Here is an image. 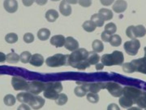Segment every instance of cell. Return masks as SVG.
<instances>
[{
    "mask_svg": "<svg viewBox=\"0 0 146 110\" xmlns=\"http://www.w3.org/2000/svg\"><path fill=\"white\" fill-rule=\"evenodd\" d=\"M123 95L124 96L130 98L131 100H133L134 104H136L137 100L142 95V91L140 89L133 87H125L123 88Z\"/></svg>",
    "mask_w": 146,
    "mask_h": 110,
    "instance_id": "obj_6",
    "label": "cell"
},
{
    "mask_svg": "<svg viewBox=\"0 0 146 110\" xmlns=\"http://www.w3.org/2000/svg\"><path fill=\"white\" fill-rule=\"evenodd\" d=\"M89 52L84 48L76 49L72 52L71 55H68V65L77 68L79 70H84L90 66L88 62Z\"/></svg>",
    "mask_w": 146,
    "mask_h": 110,
    "instance_id": "obj_1",
    "label": "cell"
},
{
    "mask_svg": "<svg viewBox=\"0 0 146 110\" xmlns=\"http://www.w3.org/2000/svg\"><path fill=\"white\" fill-rule=\"evenodd\" d=\"M95 24V25L98 27H102L104 25V22L105 21L103 20V18L102 16H100L98 13H96V14H94L93 16H91V20Z\"/></svg>",
    "mask_w": 146,
    "mask_h": 110,
    "instance_id": "obj_26",
    "label": "cell"
},
{
    "mask_svg": "<svg viewBox=\"0 0 146 110\" xmlns=\"http://www.w3.org/2000/svg\"><path fill=\"white\" fill-rule=\"evenodd\" d=\"M48 0H36V3L40 6H44L46 3H47Z\"/></svg>",
    "mask_w": 146,
    "mask_h": 110,
    "instance_id": "obj_47",
    "label": "cell"
},
{
    "mask_svg": "<svg viewBox=\"0 0 146 110\" xmlns=\"http://www.w3.org/2000/svg\"><path fill=\"white\" fill-rule=\"evenodd\" d=\"M78 3L83 7H89L92 5V0H78Z\"/></svg>",
    "mask_w": 146,
    "mask_h": 110,
    "instance_id": "obj_40",
    "label": "cell"
},
{
    "mask_svg": "<svg viewBox=\"0 0 146 110\" xmlns=\"http://www.w3.org/2000/svg\"><path fill=\"white\" fill-rule=\"evenodd\" d=\"M107 110H120L119 105L116 104H110L107 107Z\"/></svg>",
    "mask_w": 146,
    "mask_h": 110,
    "instance_id": "obj_42",
    "label": "cell"
},
{
    "mask_svg": "<svg viewBox=\"0 0 146 110\" xmlns=\"http://www.w3.org/2000/svg\"><path fill=\"white\" fill-rule=\"evenodd\" d=\"M35 1L36 0H22V3L25 7H30L33 4Z\"/></svg>",
    "mask_w": 146,
    "mask_h": 110,
    "instance_id": "obj_43",
    "label": "cell"
},
{
    "mask_svg": "<svg viewBox=\"0 0 146 110\" xmlns=\"http://www.w3.org/2000/svg\"><path fill=\"white\" fill-rule=\"evenodd\" d=\"M127 110H142V109H141L140 107H139V108H138V107H131V108L128 109Z\"/></svg>",
    "mask_w": 146,
    "mask_h": 110,
    "instance_id": "obj_50",
    "label": "cell"
},
{
    "mask_svg": "<svg viewBox=\"0 0 146 110\" xmlns=\"http://www.w3.org/2000/svg\"><path fill=\"white\" fill-rule=\"evenodd\" d=\"M33 94L29 93V92H21L16 95V100L19 102H21L22 104H27L29 105V101L31 100V97Z\"/></svg>",
    "mask_w": 146,
    "mask_h": 110,
    "instance_id": "obj_20",
    "label": "cell"
},
{
    "mask_svg": "<svg viewBox=\"0 0 146 110\" xmlns=\"http://www.w3.org/2000/svg\"><path fill=\"white\" fill-rule=\"evenodd\" d=\"M3 102L7 106H13L16 104V98L13 95L8 94L4 96L3 98Z\"/></svg>",
    "mask_w": 146,
    "mask_h": 110,
    "instance_id": "obj_31",
    "label": "cell"
},
{
    "mask_svg": "<svg viewBox=\"0 0 146 110\" xmlns=\"http://www.w3.org/2000/svg\"><path fill=\"white\" fill-rule=\"evenodd\" d=\"M58 12L54 9H50L46 12V19L49 22H54L58 18Z\"/></svg>",
    "mask_w": 146,
    "mask_h": 110,
    "instance_id": "obj_23",
    "label": "cell"
},
{
    "mask_svg": "<svg viewBox=\"0 0 146 110\" xmlns=\"http://www.w3.org/2000/svg\"><path fill=\"white\" fill-rule=\"evenodd\" d=\"M17 110H31V108L27 104H22L18 107Z\"/></svg>",
    "mask_w": 146,
    "mask_h": 110,
    "instance_id": "obj_45",
    "label": "cell"
},
{
    "mask_svg": "<svg viewBox=\"0 0 146 110\" xmlns=\"http://www.w3.org/2000/svg\"><path fill=\"white\" fill-rule=\"evenodd\" d=\"M104 67V64L102 63H98L96 64V69L97 70H102Z\"/></svg>",
    "mask_w": 146,
    "mask_h": 110,
    "instance_id": "obj_48",
    "label": "cell"
},
{
    "mask_svg": "<svg viewBox=\"0 0 146 110\" xmlns=\"http://www.w3.org/2000/svg\"><path fill=\"white\" fill-rule=\"evenodd\" d=\"M59 11L62 15L68 16L72 14V7L66 2V0H63L59 4Z\"/></svg>",
    "mask_w": 146,
    "mask_h": 110,
    "instance_id": "obj_18",
    "label": "cell"
},
{
    "mask_svg": "<svg viewBox=\"0 0 146 110\" xmlns=\"http://www.w3.org/2000/svg\"><path fill=\"white\" fill-rule=\"evenodd\" d=\"M100 1L103 6H110L115 2V0H100Z\"/></svg>",
    "mask_w": 146,
    "mask_h": 110,
    "instance_id": "obj_44",
    "label": "cell"
},
{
    "mask_svg": "<svg viewBox=\"0 0 146 110\" xmlns=\"http://www.w3.org/2000/svg\"><path fill=\"white\" fill-rule=\"evenodd\" d=\"M104 31L106 32L107 34H109L110 35H112V34H114L115 32L117 31V27H116V25L114 23H109L105 27Z\"/></svg>",
    "mask_w": 146,
    "mask_h": 110,
    "instance_id": "obj_36",
    "label": "cell"
},
{
    "mask_svg": "<svg viewBox=\"0 0 146 110\" xmlns=\"http://www.w3.org/2000/svg\"><path fill=\"white\" fill-rule=\"evenodd\" d=\"M65 37L63 35H55L50 38V44L55 47H62L65 44Z\"/></svg>",
    "mask_w": 146,
    "mask_h": 110,
    "instance_id": "obj_17",
    "label": "cell"
},
{
    "mask_svg": "<svg viewBox=\"0 0 146 110\" xmlns=\"http://www.w3.org/2000/svg\"><path fill=\"white\" fill-rule=\"evenodd\" d=\"M92 47L95 52H102L104 50V45L103 43L101 42L98 39L94 40L93 43H92Z\"/></svg>",
    "mask_w": 146,
    "mask_h": 110,
    "instance_id": "obj_28",
    "label": "cell"
},
{
    "mask_svg": "<svg viewBox=\"0 0 146 110\" xmlns=\"http://www.w3.org/2000/svg\"><path fill=\"white\" fill-rule=\"evenodd\" d=\"M31 56V53L29 52H23L21 53V56H20V58H21V60L22 63L27 64L29 63Z\"/></svg>",
    "mask_w": 146,
    "mask_h": 110,
    "instance_id": "obj_37",
    "label": "cell"
},
{
    "mask_svg": "<svg viewBox=\"0 0 146 110\" xmlns=\"http://www.w3.org/2000/svg\"><path fill=\"white\" fill-rule=\"evenodd\" d=\"M5 40L6 42L10 44L15 43L18 41V35L15 33H9L5 36Z\"/></svg>",
    "mask_w": 146,
    "mask_h": 110,
    "instance_id": "obj_33",
    "label": "cell"
},
{
    "mask_svg": "<svg viewBox=\"0 0 146 110\" xmlns=\"http://www.w3.org/2000/svg\"><path fill=\"white\" fill-rule=\"evenodd\" d=\"M46 83L41 81H32L28 84L27 91L33 95H38L42 91H44Z\"/></svg>",
    "mask_w": 146,
    "mask_h": 110,
    "instance_id": "obj_8",
    "label": "cell"
},
{
    "mask_svg": "<svg viewBox=\"0 0 146 110\" xmlns=\"http://www.w3.org/2000/svg\"><path fill=\"white\" fill-rule=\"evenodd\" d=\"M119 105L122 108L127 109V108H131L132 105H134V102H133V100H131L130 98L123 95V96L120 97Z\"/></svg>",
    "mask_w": 146,
    "mask_h": 110,
    "instance_id": "obj_24",
    "label": "cell"
},
{
    "mask_svg": "<svg viewBox=\"0 0 146 110\" xmlns=\"http://www.w3.org/2000/svg\"><path fill=\"white\" fill-rule=\"evenodd\" d=\"M64 47L66 49H68V51L74 52L75 50L79 48V42L72 37H68L65 40Z\"/></svg>",
    "mask_w": 146,
    "mask_h": 110,
    "instance_id": "obj_15",
    "label": "cell"
},
{
    "mask_svg": "<svg viewBox=\"0 0 146 110\" xmlns=\"http://www.w3.org/2000/svg\"><path fill=\"white\" fill-rule=\"evenodd\" d=\"M87 90L86 88L84 87L83 85H80V86H77L75 90H74V93L76 96L78 97H84L87 95Z\"/></svg>",
    "mask_w": 146,
    "mask_h": 110,
    "instance_id": "obj_30",
    "label": "cell"
},
{
    "mask_svg": "<svg viewBox=\"0 0 146 110\" xmlns=\"http://www.w3.org/2000/svg\"><path fill=\"white\" fill-rule=\"evenodd\" d=\"M110 43L113 47H119V46L121 45V43H122V38L118 34L112 35L111 38H110Z\"/></svg>",
    "mask_w": 146,
    "mask_h": 110,
    "instance_id": "obj_32",
    "label": "cell"
},
{
    "mask_svg": "<svg viewBox=\"0 0 146 110\" xmlns=\"http://www.w3.org/2000/svg\"><path fill=\"white\" fill-rule=\"evenodd\" d=\"M68 55L56 54L50 56L46 60V64L49 67H60L63 65H68Z\"/></svg>",
    "mask_w": 146,
    "mask_h": 110,
    "instance_id": "obj_4",
    "label": "cell"
},
{
    "mask_svg": "<svg viewBox=\"0 0 146 110\" xmlns=\"http://www.w3.org/2000/svg\"><path fill=\"white\" fill-rule=\"evenodd\" d=\"M68 101V98L67 96V95L63 94V93H61V94L58 95V98L55 100V102L58 105H64L65 104H67V102Z\"/></svg>",
    "mask_w": 146,
    "mask_h": 110,
    "instance_id": "obj_34",
    "label": "cell"
},
{
    "mask_svg": "<svg viewBox=\"0 0 146 110\" xmlns=\"http://www.w3.org/2000/svg\"><path fill=\"white\" fill-rule=\"evenodd\" d=\"M126 34L129 38L132 39H136L137 38H142L146 34V29L145 27L142 25H130L127 27L126 30Z\"/></svg>",
    "mask_w": 146,
    "mask_h": 110,
    "instance_id": "obj_5",
    "label": "cell"
},
{
    "mask_svg": "<svg viewBox=\"0 0 146 110\" xmlns=\"http://www.w3.org/2000/svg\"><path fill=\"white\" fill-rule=\"evenodd\" d=\"M78 84L83 85L89 92L98 93L101 90L106 89V83L102 82H94V83H88V82H77Z\"/></svg>",
    "mask_w": 146,
    "mask_h": 110,
    "instance_id": "obj_12",
    "label": "cell"
},
{
    "mask_svg": "<svg viewBox=\"0 0 146 110\" xmlns=\"http://www.w3.org/2000/svg\"><path fill=\"white\" fill-rule=\"evenodd\" d=\"M45 105V100L41 96H38L36 95H33L31 100L29 103V105L33 109H40Z\"/></svg>",
    "mask_w": 146,
    "mask_h": 110,
    "instance_id": "obj_13",
    "label": "cell"
},
{
    "mask_svg": "<svg viewBox=\"0 0 146 110\" xmlns=\"http://www.w3.org/2000/svg\"><path fill=\"white\" fill-rule=\"evenodd\" d=\"M145 110H146V108H145Z\"/></svg>",
    "mask_w": 146,
    "mask_h": 110,
    "instance_id": "obj_53",
    "label": "cell"
},
{
    "mask_svg": "<svg viewBox=\"0 0 146 110\" xmlns=\"http://www.w3.org/2000/svg\"><path fill=\"white\" fill-rule=\"evenodd\" d=\"M29 63L32 65H33V66L40 67L44 63V57L42 56L41 54H37V53L34 54V55H33L31 56Z\"/></svg>",
    "mask_w": 146,
    "mask_h": 110,
    "instance_id": "obj_19",
    "label": "cell"
},
{
    "mask_svg": "<svg viewBox=\"0 0 146 110\" xmlns=\"http://www.w3.org/2000/svg\"><path fill=\"white\" fill-rule=\"evenodd\" d=\"M127 7V3L124 0H117L115 3V4L113 5V10L116 13H122Z\"/></svg>",
    "mask_w": 146,
    "mask_h": 110,
    "instance_id": "obj_16",
    "label": "cell"
},
{
    "mask_svg": "<svg viewBox=\"0 0 146 110\" xmlns=\"http://www.w3.org/2000/svg\"><path fill=\"white\" fill-rule=\"evenodd\" d=\"M82 27H83V29L86 32L91 33V32H94L96 30V27L97 26L95 25V24L92 21H86L85 22L83 23Z\"/></svg>",
    "mask_w": 146,
    "mask_h": 110,
    "instance_id": "obj_29",
    "label": "cell"
},
{
    "mask_svg": "<svg viewBox=\"0 0 146 110\" xmlns=\"http://www.w3.org/2000/svg\"><path fill=\"white\" fill-rule=\"evenodd\" d=\"M63 91V85L60 82H50L46 83L44 97L49 100H55Z\"/></svg>",
    "mask_w": 146,
    "mask_h": 110,
    "instance_id": "obj_3",
    "label": "cell"
},
{
    "mask_svg": "<svg viewBox=\"0 0 146 110\" xmlns=\"http://www.w3.org/2000/svg\"><path fill=\"white\" fill-rule=\"evenodd\" d=\"M20 60H21L20 56H19L18 54H16V53L12 52H11L7 55L6 61L10 64H16L17 63V62H19Z\"/></svg>",
    "mask_w": 146,
    "mask_h": 110,
    "instance_id": "obj_27",
    "label": "cell"
},
{
    "mask_svg": "<svg viewBox=\"0 0 146 110\" xmlns=\"http://www.w3.org/2000/svg\"><path fill=\"white\" fill-rule=\"evenodd\" d=\"M51 1H54V2H57V1H60V0H51Z\"/></svg>",
    "mask_w": 146,
    "mask_h": 110,
    "instance_id": "obj_52",
    "label": "cell"
},
{
    "mask_svg": "<svg viewBox=\"0 0 146 110\" xmlns=\"http://www.w3.org/2000/svg\"><path fill=\"white\" fill-rule=\"evenodd\" d=\"M133 72H140L146 74V57L134 60L130 62Z\"/></svg>",
    "mask_w": 146,
    "mask_h": 110,
    "instance_id": "obj_11",
    "label": "cell"
},
{
    "mask_svg": "<svg viewBox=\"0 0 146 110\" xmlns=\"http://www.w3.org/2000/svg\"><path fill=\"white\" fill-rule=\"evenodd\" d=\"M123 47L125 49L126 52L129 56H134L137 54L141 47V42L137 39H132L131 41L126 42L123 45Z\"/></svg>",
    "mask_w": 146,
    "mask_h": 110,
    "instance_id": "obj_7",
    "label": "cell"
},
{
    "mask_svg": "<svg viewBox=\"0 0 146 110\" xmlns=\"http://www.w3.org/2000/svg\"><path fill=\"white\" fill-rule=\"evenodd\" d=\"M106 89L114 97H120L123 95V87L116 82H109L106 83Z\"/></svg>",
    "mask_w": 146,
    "mask_h": 110,
    "instance_id": "obj_10",
    "label": "cell"
},
{
    "mask_svg": "<svg viewBox=\"0 0 146 110\" xmlns=\"http://www.w3.org/2000/svg\"><path fill=\"white\" fill-rule=\"evenodd\" d=\"M87 96V100L89 101L90 103L93 104H97L99 101V95H98V93H93V92H89L86 95Z\"/></svg>",
    "mask_w": 146,
    "mask_h": 110,
    "instance_id": "obj_35",
    "label": "cell"
},
{
    "mask_svg": "<svg viewBox=\"0 0 146 110\" xmlns=\"http://www.w3.org/2000/svg\"><path fill=\"white\" fill-rule=\"evenodd\" d=\"M111 35H110L109 34H107L106 31H103L102 33V39L104 42H110V38H111Z\"/></svg>",
    "mask_w": 146,
    "mask_h": 110,
    "instance_id": "obj_41",
    "label": "cell"
},
{
    "mask_svg": "<svg viewBox=\"0 0 146 110\" xmlns=\"http://www.w3.org/2000/svg\"><path fill=\"white\" fill-rule=\"evenodd\" d=\"M144 51H145V57H146V47L144 48Z\"/></svg>",
    "mask_w": 146,
    "mask_h": 110,
    "instance_id": "obj_51",
    "label": "cell"
},
{
    "mask_svg": "<svg viewBox=\"0 0 146 110\" xmlns=\"http://www.w3.org/2000/svg\"><path fill=\"white\" fill-rule=\"evenodd\" d=\"M6 59H7V55H5L4 53L0 52V63L5 62Z\"/></svg>",
    "mask_w": 146,
    "mask_h": 110,
    "instance_id": "obj_46",
    "label": "cell"
},
{
    "mask_svg": "<svg viewBox=\"0 0 146 110\" xmlns=\"http://www.w3.org/2000/svg\"><path fill=\"white\" fill-rule=\"evenodd\" d=\"M50 36V31L46 29V28H43L39 30V31L37 32V38L42 40V41H46Z\"/></svg>",
    "mask_w": 146,
    "mask_h": 110,
    "instance_id": "obj_25",
    "label": "cell"
},
{
    "mask_svg": "<svg viewBox=\"0 0 146 110\" xmlns=\"http://www.w3.org/2000/svg\"><path fill=\"white\" fill-rule=\"evenodd\" d=\"M136 104L140 108H146V92L142 93L141 97L136 101Z\"/></svg>",
    "mask_w": 146,
    "mask_h": 110,
    "instance_id": "obj_38",
    "label": "cell"
},
{
    "mask_svg": "<svg viewBox=\"0 0 146 110\" xmlns=\"http://www.w3.org/2000/svg\"><path fill=\"white\" fill-rule=\"evenodd\" d=\"M28 84L29 82L25 79L19 76H15L11 79V86L15 91H26Z\"/></svg>",
    "mask_w": 146,
    "mask_h": 110,
    "instance_id": "obj_9",
    "label": "cell"
},
{
    "mask_svg": "<svg viewBox=\"0 0 146 110\" xmlns=\"http://www.w3.org/2000/svg\"><path fill=\"white\" fill-rule=\"evenodd\" d=\"M101 61L104 66L121 65L124 61L123 53L119 51H115L111 54H105L101 57Z\"/></svg>",
    "mask_w": 146,
    "mask_h": 110,
    "instance_id": "obj_2",
    "label": "cell"
},
{
    "mask_svg": "<svg viewBox=\"0 0 146 110\" xmlns=\"http://www.w3.org/2000/svg\"><path fill=\"white\" fill-rule=\"evenodd\" d=\"M98 14L103 18L104 21H110L114 16L112 11L110 10V9H106V8H102V9H100L99 11H98Z\"/></svg>",
    "mask_w": 146,
    "mask_h": 110,
    "instance_id": "obj_22",
    "label": "cell"
},
{
    "mask_svg": "<svg viewBox=\"0 0 146 110\" xmlns=\"http://www.w3.org/2000/svg\"><path fill=\"white\" fill-rule=\"evenodd\" d=\"M23 39H24V41L26 42V43H31V42L34 41V36H33V34H31V33H26L24 35Z\"/></svg>",
    "mask_w": 146,
    "mask_h": 110,
    "instance_id": "obj_39",
    "label": "cell"
},
{
    "mask_svg": "<svg viewBox=\"0 0 146 110\" xmlns=\"http://www.w3.org/2000/svg\"><path fill=\"white\" fill-rule=\"evenodd\" d=\"M88 62L90 65H96L97 64L99 63V60L101 58L98 56V54L95 52H89V56H88Z\"/></svg>",
    "mask_w": 146,
    "mask_h": 110,
    "instance_id": "obj_21",
    "label": "cell"
},
{
    "mask_svg": "<svg viewBox=\"0 0 146 110\" xmlns=\"http://www.w3.org/2000/svg\"><path fill=\"white\" fill-rule=\"evenodd\" d=\"M68 4H76L78 3V0H66Z\"/></svg>",
    "mask_w": 146,
    "mask_h": 110,
    "instance_id": "obj_49",
    "label": "cell"
},
{
    "mask_svg": "<svg viewBox=\"0 0 146 110\" xmlns=\"http://www.w3.org/2000/svg\"><path fill=\"white\" fill-rule=\"evenodd\" d=\"M3 7L7 12L14 13L18 9V3L16 0H4Z\"/></svg>",
    "mask_w": 146,
    "mask_h": 110,
    "instance_id": "obj_14",
    "label": "cell"
}]
</instances>
